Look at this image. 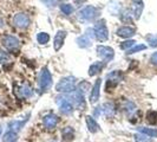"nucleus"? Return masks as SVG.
<instances>
[{"mask_svg":"<svg viewBox=\"0 0 157 142\" xmlns=\"http://www.w3.org/2000/svg\"><path fill=\"white\" fill-rule=\"evenodd\" d=\"M94 38L99 41H106L109 39V30L106 27V24L104 19L98 20L94 27Z\"/></svg>","mask_w":157,"mask_h":142,"instance_id":"2","label":"nucleus"},{"mask_svg":"<svg viewBox=\"0 0 157 142\" xmlns=\"http://www.w3.org/2000/svg\"><path fill=\"white\" fill-rule=\"evenodd\" d=\"M52 87V75L46 66L43 68L39 73V88L41 91H47Z\"/></svg>","mask_w":157,"mask_h":142,"instance_id":"3","label":"nucleus"},{"mask_svg":"<svg viewBox=\"0 0 157 142\" xmlns=\"http://www.w3.org/2000/svg\"><path fill=\"white\" fill-rule=\"evenodd\" d=\"M57 104H58V107H59V110L62 111L63 114H65V115H69V114H71V112L73 111V105H72V103H71L69 100L64 98V97H58V98H57Z\"/></svg>","mask_w":157,"mask_h":142,"instance_id":"9","label":"nucleus"},{"mask_svg":"<svg viewBox=\"0 0 157 142\" xmlns=\"http://www.w3.org/2000/svg\"><path fill=\"white\" fill-rule=\"evenodd\" d=\"M145 39H147V41L149 43V45L151 47H157V34L149 33V34H147Z\"/></svg>","mask_w":157,"mask_h":142,"instance_id":"26","label":"nucleus"},{"mask_svg":"<svg viewBox=\"0 0 157 142\" xmlns=\"http://www.w3.org/2000/svg\"><path fill=\"white\" fill-rule=\"evenodd\" d=\"M94 115L96 116H101L102 115V105H99V107H97L94 109Z\"/></svg>","mask_w":157,"mask_h":142,"instance_id":"37","label":"nucleus"},{"mask_svg":"<svg viewBox=\"0 0 157 142\" xmlns=\"http://www.w3.org/2000/svg\"><path fill=\"white\" fill-rule=\"evenodd\" d=\"M58 116L53 114V112H50V114H47L44 116L43 118V123H44V127L46 128V129H53L57 127L58 124Z\"/></svg>","mask_w":157,"mask_h":142,"instance_id":"10","label":"nucleus"},{"mask_svg":"<svg viewBox=\"0 0 157 142\" xmlns=\"http://www.w3.org/2000/svg\"><path fill=\"white\" fill-rule=\"evenodd\" d=\"M135 43H136V41H135L134 39H128V40L123 41V43L121 44V49H122V50H125V51H128L129 49H131V47L134 46Z\"/></svg>","mask_w":157,"mask_h":142,"instance_id":"29","label":"nucleus"},{"mask_svg":"<svg viewBox=\"0 0 157 142\" xmlns=\"http://www.w3.org/2000/svg\"><path fill=\"white\" fill-rule=\"evenodd\" d=\"M60 11L63 12L65 16H70V14L73 13L75 8H73V6L71 4H62L60 5Z\"/></svg>","mask_w":157,"mask_h":142,"instance_id":"25","label":"nucleus"},{"mask_svg":"<svg viewBox=\"0 0 157 142\" xmlns=\"http://www.w3.org/2000/svg\"><path fill=\"white\" fill-rule=\"evenodd\" d=\"M101 85H102V79L98 78L94 82V87L91 88V93H90V102L96 103L99 100L101 96Z\"/></svg>","mask_w":157,"mask_h":142,"instance_id":"11","label":"nucleus"},{"mask_svg":"<svg viewBox=\"0 0 157 142\" xmlns=\"http://www.w3.org/2000/svg\"><path fill=\"white\" fill-rule=\"evenodd\" d=\"M147 118H148V121L151 122V123H155L157 122V111H149L148 112V115H147Z\"/></svg>","mask_w":157,"mask_h":142,"instance_id":"33","label":"nucleus"},{"mask_svg":"<svg viewBox=\"0 0 157 142\" xmlns=\"http://www.w3.org/2000/svg\"><path fill=\"white\" fill-rule=\"evenodd\" d=\"M123 109H125V110L129 111V112H132V111L136 109V105H135V103H132L131 101H125L124 105H123Z\"/></svg>","mask_w":157,"mask_h":142,"instance_id":"31","label":"nucleus"},{"mask_svg":"<svg viewBox=\"0 0 157 142\" xmlns=\"http://www.w3.org/2000/svg\"><path fill=\"white\" fill-rule=\"evenodd\" d=\"M1 43H2V45L6 47L8 51H14L20 45L19 39L17 37H14V36H4Z\"/></svg>","mask_w":157,"mask_h":142,"instance_id":"8","label":"nucleus"},{"mask_svg":"<svg viewBox=\"0 0 157 142\" xmlns=\"http://www.w3.org/2000/svg\"><path fill=\"white\" fill-rule=\"evenodd\" d=\"M62 137L65 142H71L75 137V130L71 127H65L62 130Z\"/></svg>","mask_w":157,"mask_h":142,"instance_id":"16","label":"nucleus"},{"mask_svg":"<svg viewBox=\"0 0 157 142\" xmlns=\"http://www.w3.org/2000/svg\"><path fill=\"white\" fill-rule=\"evenodd\" d=\"M150 62H151V64H154V65H156L157 66V51L151 55V57H150Z\"/></svg>","mask_w":157,"mask_h":142,"instance_id":"35","label":"nucleus"},{"mask_svg":"<svg viewBox=\"0 0 157 142\" xmlns=\"http://www.w3.org/2000/svg\"><path fill=\"white\" fill-rule=\"evenodd\" d=\"M89 38H91V39H94V29H87L86 30V34Z\"/></svg>","mask_w":157,"mask_h":142,"instance_id":"36","label":"nucleus"},{"mask_svg":"<svg viewBox=\"0 0 157 142\" xmlns=\"http://www.w3.org/2000/svg\"><path fill=\"white\" fill-rule=\"evenodd\" d=\"M132 1V6H131V13L135 19H140L144 8V4L142 0H131Z\"/></svg>","mask_w":157,"mask_h":142,"instance_id":"14","label":"nucleus"},{"mask_svg":"<svg viewBox=\"0 0 157 142\" xmlns=\"http://www.w3.org/2000/svg\"><path fill=\"white\" fill-rule=\"evenodd\" d=\"M0 133H1V129H0Z\"/></svg>","mask_w":157,"mask_h":142,"instance_id":"40","label":"nucleus"},{"mask_svg":"<svg viewBox=\"0 0 157 142\" xmlns=\"http://www.w3.org/2000/svg\"><path fill=\"white\" fill-rule=\"evenodd\" d=\"M69 97L75 104L76 108H78L80 110H84L86 104H85V98H84V94H82L78 89H75L73 91L69 93Z\"/></svg>","mask_w":157,"mask_h":142,"instance_id":"5","label":"nucleus"},{"mask_svg":"<svg viewBox=\"0 0 157 142\" xmlns=\"http://www.w3.org/2000/svg\"><path fill=\"white\" fill-rule=\"evenodd\" d=\"M77 87V81L73 76H66L60 79L57 85H56V90L58 93H71Z\"/></svg>","mask_w":157,"mask_h":142,"instance_id":"1","label":"nucleus"},{"mask_svg":"<svg viewBox=\"0 0 157 142\" xmlns=\"http://www.w3.org/2000/svg\"><path fill=\"white\" fill-rule=\"evenodd\" d=\"M76 41H77V45H78L79 47H82V49H86V47H89L91 45V40H90V38H89L87 36H85V34L79 36Z\"/></svg>","mask_w":157,"mask_h":142,"instance_id":"20","label":"nucleus"},{"mask_svg":"<svg viewBox=\"0 0 157 142\" xmlns=\"http://www.w3.org/2000/svg\"><path fill=\"white\" fill-rule=\"evenodd\" d=\"M2 26H4V20H2L1 18H0V29H1Z\"/></svg>","mask_w":157,"mask_h":142,"instance_id":"39","label":"nucleus"},{"mask_svg":"<svg viewBox=\"0 0 157 142\" xmlns=\"http://www.w3.org/2000/svg\"><path fill=\"white\" fill-rule=\"evenodd\" d=\"M66 34L67 32L64 31V30H59V31L56 33L55 39H53V47H55V51H59L64 45V40L66 38Z\"/></svg>","mask_w":157,"mask_h":142,"instance_id":"12","label":"nucleus"},{"mask_svg":"<svg viewBox=\"0 0 157 142\" xmlns=\"http://www.w3.org/2000/svg\"><path fill=\"white\" fill-rule=\"evenodd\" d=\"M103 69V63L102 62H94L90 65V68H89V76H96L99 71Z\"/></svg>","mask_w":157,"mask_h":142,"instance_id":"19","label":"nucleus"},{"mask_svg":"<svg viewBox=\"0 0 157 142\" xmlns=\"http://www.w3.org/2000/svg\"><path fill=\"white\" fill-rule=\"evenodd\" d=\"M116 34L121 38H125V39H129L131 37H134L136 34V30L131 26H121L119 29H117L116 31Z\"/></svg>","mask_w":157,"mask_h":142,"instance_id":"13","label":"nucleus"},{"mask_svg":"<svg viewBox=\"0 0 157 142\" xmlns=\"http://www.w3.org/2000/svg\"><path fill=\"white\" fill-rule=\"evenodd\" d=\"M37 41L41 45H45L50 41V34L46 32H40L37 34Z\"/></svg>","mask_w":157,"mask_h":142,"instance_id":"23","label":"nucleus"},{"mask_svg":"<svg viewBox=\"0 0 157 142\" xmlns=\"http://www.w3.org/2000/svg\"><path fill=\"white\" fill-rule=\"evenodd\" d=\"M137 130L149 137H157V129L156 128H148V127H137Z\"/></svg>","mask_w":157,"mask_h":142,"instance_id":"18","label":"nucleus"},{"mask_svg":"<svg viewBox=\"0 0 157 142\" xmlns=\"http://www.w3.org/2000/svg\"><path fill=\"white\" fill-rule=\"evenodd\" d=\"M135 137V142H152V139L149 137V136H147V135L144 134H136L134 136Z\"/></svg>","mask_w":157,"mask_h":142,"instance_id":"28","label":"nucleus"},{"mask_svg":"<svg viewBox=\"0 0 157 142\" xmlns=\"http://www.w3.org/2000/svg\"><path fill=\"white\" fill-rule=\"evenodd\" d=\"M90 89V83L89 82H86V81H83L80 84H79V91L82 93V94H84L85 91H87Z\"/></svg>","mask_w":157,"mask_h":142,"instance_id":"32","label":"nucleus"},{"mask_svg":"<svg viewBox=\"0 0 157 142\" xmlns=\"http://www.w3.org/2000/svg\"><path fill=\"white\" fill-rule=\"evenodd\" d=\"M8 61H10V56L6 52L0 51V63H5V62H8Z\"/></svg>","mask_w":157,"mask_h":142,"instance_id":"34","label":"nucleus"},{"mask_svg":"<svg viewBox=\"0 0 157 142\" xmlns=\"http://www.w3.org/2000/svg\"><path fill=\"white\" fill-rule=\"evenodd\" d=\"M121 19H122V22L123 23H131L132 22V14L131 13H129L128 11H124L123 13H122V16H121Z\"/></svg>","mask_w":157,"mask_h":142,"instance_id":"30","label":"nucleus"},{"mask_svg":"<svg viewBox=\"0 0 157 142\" xmlns=\"http://www.w3.org/2000/svg\"><path fill=\"white\" fill-rule=\"evenodd\" d=\"M86 126H87V129H89L91 133H97V132L99 130L98 123H97L96 120H94L92 116H90V115L86 116Z\"/></svg>","mask_w":157,"mask_h":142,"instance_id":"17","label":"nucleus"},{"mask_svg":"<svg viewBox=\"0 0 157 142\" xmlns=\"http://www.w3.org/2000/svg\"><path fill=\"white\" fill-rule=\"evenodd\" d=\"M17 139H18V135H17L16 132L10 130V132H7L6 134L4 135V137H2V142H16Z\"/></svg>","mask_w":157,"mask_h":142,"instance_id":"24","label":"nucleus"},{"mask_svg":"<svg viewBox=\"0 0 157 142\" xmlns=\"http://www.w3.org/2000/svg\"><path fill=\"white\" fill-rule=\"evenodd\" d=\"M145 49H147V45H144V44H138V45H134L131 49H129L126 53H128V55H132V53H136V52H141V51L145 50Z\"/></svg>","mask_w":157,"mask_h":142,"instance_id":"27","label":"nucleus"},{"mask_svg":"<svg viewBox=\"0 0 157 142\" xmlns=\"http://www.w3.org/2000/svg\"><path fill=\"white\" fill-rule=\"evenodd\" d=\"M19 91H20V95L25 97V98H29V97H31L32 95H33V90H32V88L30 85H27V84H24L20 87L19 89Z\"/></svg>","mask_w":157,"mask_h":142,"instance_id":"22","label":"nucleus"},{"mask_svg":"<svg viewBox=\"0 0 157 142\" xmlns=\"http://www.w3.org/2000/svg\"><path fill=\"white\" fill-rule=\"evenodd\" d=\"M41 1H44L47 6H55L56 5V0H41Z\"/></svg>","mask_w":157,"mask_h":142,"instance_id":"38","label":"nucleus"},{"mask_svg":"<svg viewBox=\"0 0 157 142\" xmlns=\"http://www.w3.org/2000/svg\"><path fill=\"white\" fill-rule=\"evenodd\" d=\"M26 121L27 120H23V121H12V122H10L8 123V127H10V129L12 130V132H19L21 128H23V126L26 123Z\"/></svg>","mask_w":157,"mask_h":142,"instance_id":"21","label":"nucleus"},{"mask_svg":"<svg viewBox=\"0 0 157 142\" xmlns=\"http://www.w3.org/2000/svg\"><path fill=\"white\" fill-rule=\"evenodd\" d=\"M13 23L19 29H27L31 24V19L26 13H18L13 18Z\"/></svg>","mask_w":157,"mask_h":142,"instance_id":"7","label":"nucleus"},{"mask_svg":"<svg viewBox=\"0 0 157 142\" xmlns=\"http://www.w3.org/2000/svg\"><path fill=\"white\" fill-rule=\"evenodd\" d=\"M79 19L85 20V22H92L98 17V8L94 6H85L84 8H82L78 12Z\"/></svg>","mask_w":157,"mask_h":142,"instance_id":"4","label":"nucleus"},{"mask_svg":"<svg viewBox=\"0 0 157 142\" xmlns=\"http://www.w3.org/2000/svg\"><path fill=\"white\" fill-rule=\"evenodd\" d=\"M97 55L99 56L104 62H110L115 57V50L110 46L98 45L97 46Z\"/></svg>","mask_w":157,"mask_h":142,"instance_id":"6","label":"nucleus"},{"mask_svg":"<svg viewBox=\"0 0 157 142\" xmlns=\"http://www.w3.org/2000/svg\"><path fill=\"white\" fill-rule=\"evenodd\" d=\"M116 112V108L113 105V103H104L102 105V115L106 117H112Z\"/></svg>","mask_w":157,"mask_h":142,"instance_id":"15","label":"nucleus"}]
</instances>
